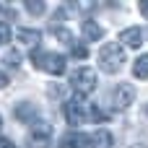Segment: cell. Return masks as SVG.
Masks as SVG:
<instances>
[{
    "label": "cell",
    "instance_id": "6da1fadb",
    "mask_svg": "<svg viewBox=\"0 0 148 148\" xmlns=\"http://www.w3.org/2000/svg\"><path fill=\"white\" fill-rule=\"evenodd\" d=\"M96 83H99V78H96V73H94L91 68H75V70L70 73V88L75 91L78 99L88 96V94L96 88Z\"/></svg>",
    "mask_w": 148,
    "mask_h": 148
},
{
    "label": "cell",
    "instance_id": "7a4b0ae2",
    "mask_svg": "<svg viewBox=\"0 0 148 148\" xmlns=\"http://www.w3.org/2000/svg\"><path fill=\"white\" fill-rule=\"evenodd\" d=\"M122 62H125V49H122L117 42L101 47V52H99V65H101V70H107V73H120Z\"/></svg>",
    "mask_w": 148,
    "mask_h": 148
},
{
    "label": "cell",
    "instance_id": "3957f363",
    "mask_svg": "<svg viewBox=\"0 0 148 148\" xmlns=\"http://www.w3.org/2000/svg\"><path fill=\"white\" fill-rule=\"evenodd\" d=\"M49 138H52V125L44 120H34L29 127V143H31L29 148H44L49 143Z\"/></svg>",
    "mask_w": 148,
    "mask_h": 148
},
{
    "label": "cell",
    "instance_id": "277c9868",
    "mask_svg": "<svg viewBox=\"0 0 148 148\" xmlns=\"http://www.w3.org/2000/svg\"><path fill=\"white\" fill-rule=\"evenodd\" d=\"M65 62H68V60H65L62 55H57V52H44L36 68H42V70H47V73H52V75H62L65 68H68Z\"/></svg>",
    "mask_w": 148,
    "mask_h": 148
},
{
    "label": "cell",
    "instance_id": "5b68a950",
    "mask_svg": "<svg viewBox=\"0 0 148 148\" xmlns=\"http://www.w3.org/2000/svg\"><path fill=\"white\" fill-rule=\"evenodd\" d=\"M133 101H135V88L130 83H117L114 91H112V104L117 109H127Z\"/></svg>",
    "mask_w": 148,
    "mask_h": 148
},
{
    "label": "cell",
    "instance_id": "8992f818",
    "mask_svg": "<svg viewBox=\"0 0 148 148\" xmlns=\"http://www.w3.org/2000/svg\"><path fill=\"white\" fill-rule=\"evenodd\" d=\"M62 114H65V120H68L73 127H78V125L86 120V112H83V104H81V99L65 101V104H62Z\"/></svg>",
    "mask_w": 148,
    "mask_h": 148
},
{
    "label": "cell",
    "instance_id": "52a82bcc",
    "mask_svg": "<svg viewBox=\"0 0 148 148\" xmlns=\"http://www.w3.org/2000/svg\"><path fill=\"white\" fill-rule=\"evenodd\" d=\"M60 148H91V138L83 133H65L60 138Z\"/></svg>",
    "mask_w": 148,
    "mask_h": 148
},
{
    "label": "cell",
    "instance_id": "ba28073f",
    "mask_svg": "<svg viewBox=\"0 0 148 148\" xmlns=\"http://www.w3.org/2000/svg\"><path fill=\"white\" fill-rule=\"evenodd\" d=\"M120 42H122L125 47H133V49H138V47L143 44V31H140L138 26H130V29H125V31L120 34Z\"/></svg>",
    "mask_w": 148,
    "mask_h": 148
},
{
    "label": "cell",
    "instance_id": "9c48e42d",
    "mask_svg": "<svg viewBox=\"0 0 148 148\" xmlns=\"http://www.w3.org/2000/svg\"><path fill=\"white\" fill-rule=\"evenodd\" d=\"M16 36H18V42L26 44V47H36L39 39H42V34H39L36 29H29V26H21V29L16 31Z\"/></svg>",
    "mask_w": 148,
    "mask_h": 148
},
{
    "label": "cell",
    "instance_id": "30bf717a",
    "mask_svg": "<svg viewBox=\"0 0 148 148\" xmlns=\"http://www.w3.org/2000/svg\"><path fill=\"white\" fill-rule=\"evenodd\" d=\"M91 146L94 148H114V138L109 130H96L94 138H91Z\"/></svg>",
    "mask_w": 148,
    "mask_h": 148
},
{
    "label": "cell",
    "instance_id": "8fae6325",
    "mask_svg": "<svg viewBox=\"0 0 148 148\" xmlns=\"http://www.w3.org/2000/svg\"><path fill=\"white\" fill-rule=\"evenodd\" d=\"M83 36H86V42H99L104 36V29L96 21H83Z\"/></svg>",
    "mask_w": 148,
    "mask_h": 148
},
{
    "label": "cell",
    "instance_id": "7c38bea8",
    "mask_svg": "<svg viewBox=\"0 0 148 148\" xmlns=\"http://www.w3.org/2000/svg\"><path fill=\"white\" fill-rule=\"evenodd\" d=\"M16 117H18L21 122H29V125H31V122L36 120V109H34L31 104H18V107H16Z\"/></svg>",
    "mask_w": 148,
    "mask_h": 148
},
{
    "label": "cell",
    "instance_id": "4fadbf2b",
    "mask_svg": "<svg viewBox=\"0 0 148 148\" xmlns=\"http://www.w3.org/2000/svg\"><path fill=\"white\" fill-rule=\"evenodd\" d=\"M133 75L138 81H146L148 78V55H140L135 62H133Z\"/></svg>",
    "mask_w": 148,
    "mask_h": 148
},
{
    "label": "cell",
    "instance_id": "5bb4252c",
    "mask_svg": "<svg viewBox=\"0 0 148 148\" xmlns=\"http://www.w3.org/2000/svg\"><path fill=\"white\" fill-rule=\"evenodd\" d=\"M86 117H91L94 122H104V120H107L109 114H107L104 109H99V104H91V107L86 109Z\"/></svg>",
    "mask_w": 148,
    "mask_h": 148
},
{
    "label": "cell",
    "instance_id": "9a60e30c",
    "mask_svg": "<svg viewBox=\"0 0 148 148\" xmlns=\"http://www.w3.org/2000/svg\"><path fill=\"white\" fill-rule=\"evenodd\" d=\"M55 36H57L62 44H68V47H73V44H75V39H73V31H68V29H55Z\"/></svg>",
    "mask_w": 148,
    "mask_h": 148
},
{
    "label": "cell",
    "instance_id": "2e32d148",
    "mask_svg": "<svg viewBox=\"0 0 148 148\" xmlns=\"http://www.w3.org/2000/svg\"><path fill=\"white\" fill-rule=\"evenodd\" d=\"M26 10H29L31 16H42V13H44V3H39V0H26Z\"/></svg>",
    "mask_w": 148,
    "mask_h": 148
},
{
    "label": "cell",
    "instance_id": "e0dca14e",
    "mask_svg": "<svg viewBox=\"0 0 148 148\" xmlns=\"http://www.w3.org/2000/svg\"><path fill=\"white\" fill-rule=\"evenodd\" d=\"M8 42H10V26L0 21V44H8Z\"/></svg>",
    "mask_w": 148,
    "mask_h": 148
},
{
    "label": "cell",
    "instance_id": "ac0fdd59",
    "mask_svg": "<svg viewBox=\"0 0 148 148\" xmlns=\"http://www.w3.org/2000/svg\"><path fill=\"white\" fill-rule=\"evenodd\" d=\"M70 49H73V55H75V57H78V60H83V57H86V55H88V49H86V47H83V44H73V47H70Z\"/></svg>",
    "mask_w": 148,
    "mask_h": 148
},
{
    "label": "cell",
    "instance_id": "d6986e66",
    "mask_svg": "<svg viewBox=\"0 0 148 148\" xmlns=\"http://www.w3.org/2000/svg\"><path fill=\"white\" fill-rule=\"evenodd\" d=\"M8 60H10V65H13V68H18V65H21V57H18V52H13V49L5 55V62H8Z\"/></svg>",
    "mask_w": 148,
    "mask_h": 148
},
{
    "label": "cell",
    "instance_id": "ffe728a7",
    "mask_svg": "<svg viewBox=\"0 0 148 148\" xmlns=\"http://www.w3.org/2000/svg\"><path fill=\"white\" fill-rule=\"evenodd\" d=\"M0 16L13 21V18H16V10H13V8H8V5H0Z\"/></svg>",
    "mask_w": 148,
    "mask_h": 148
},
{
    "label": "cell",
    "instance_id": "44dd1931",
    "mask_svg": "<svg viewBox=\"0 0 148 148\" xmlns=\"http://www.w3.org/2000/svg\"><path fill=\"white\" fill-rule=\"evenodd\" d=\"M140 13L148 18V0H140Z\"/></svg>",
    "mask_w": 148,
    "mask_h": 148
},
{
    "label": "cell",
    "instance_id": "7402d4cb",
    "mask_svg": "<svg viewBox=\"0 0 148 148\" xmlns=\"http://www.w3.org/2000/svg\"><path fill=\"white\" fill-rule=\"evenodd\" d=\"M5 86H8V75L0 70V88H5Z\"/></svg>",
    "mask_w": 148,
    "mask_h": 148
},
{
    "label": "cell",
    "instance_id": "603a6c76",
    "mask_svg": "<svg viewBox=\"0 0 148 148\" xmlns=\"http://www.w3.org/2000/svg\"><path fill=\"white\" fill-rule=\"evenodd\" d=\"M0 148H13V143H10L8 138H0Z\"/></svg>",
    "mask_w": 148,
    "mask_h": 148
},
{
    "label": "cell",
    "instance_id": "cb8c5ba5",
    "mask_svg": "<svg viewBox=\"0 0 148 148\" xmlns=\"http://www.w3.org/2000/svg\"><path fill=\"white\" fill-rule=\"evenodd\" d=\"M0 125H3V120H0Z\"/></svg>",
    "mask_w": 148,
    "mask_h": 148
}]
</instances>
